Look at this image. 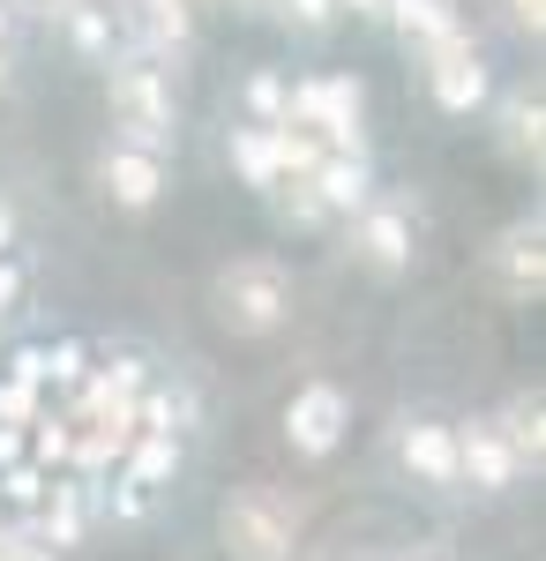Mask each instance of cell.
<instances>
[{
	"label": "cell",
	"mask_w": 546,
	"mask_h": 561,
	"mask_svg": "<svg viewBox=\"0 0 546 561\" xmlns=\"http://www.w3.org/2000/svg\"><path fill=\"white\" fill-rule=\"evenodd\" d=\"M105 98H113V121H121V142L166 158L172 135H180V98H172V68L143 60V53H121L105 68Z\"/></svg>",
	"instance_id": "6da1fadb"
},
{
	"label": "cell",
	"mask_w": 546,
	"mask_h": 561,
	"mask_svg": "<svg viewBox=\"0 0 546 561\" xmlns=\"http://www.w3.org/2000/svg\"><path fill=\"white\" fill-rule=\"evenodd\" d=\"M285 314H293V277L270 255H248V262H232V270H217V322L232 337H270Z\"/></svg>",
	"instance_id": "7a4b0ae2"
},
{
	"label": "cell",
	"mask_w": 546,
	"mask_h": 561,
	"mask_svg": "<svg viewBox=\"0 0 546 561\" xmlns=\"http://www.w3.org/2000/svg\"><path fill=\"white\" fill-rule=\"evenodd\" d=\"M285 121L307 128L330 158H352V150H367V135H360V121H367V90H360V76H307V83H293Z\"/></svg>",
	"instance_id": "3957f363"
},
{
	"label": "cell",
	"mask_w": 546,
	"mask_h": 561,
	"mask_svg": "<svg viewBox=\"0 0 546 561\" xmlns=\"http://www.w3.org/2000/svg\"><path fill=\"white\" fill-rule=\"evenodd\" d=\"M299 539V510L277 486H240L225 502V554L232 561H285Z\"/></svg>",
	"instance_id": "277c9868"
},
{
	"label": "cell",
	"mask_w": 546,
	"mask_h": 561,
	"mask_svg": "<svg viewBox=\"0 0 546 561\" xmlns=\"http://www.w3.org/2000/svg\"><path fill=\"white\" fill-rule=\"evenodd\" d=\"M487 285H494L502 300H516V307H532L546 293V232H539V217H516L502 240L487 248Z\"/></svg>",
	"instance_id": "5b68a950"
},
{
	"label": "cell",
	"mask_w": 546,
	"mask_h": 561,
	"mask_svg": "<svg viewBox=\"0 0 546 561\" xmlns=\"http://www.w3.org/2000/svg\"><path fill=\"white\" fill-rule=\"evenodd\" d=\"M352 255L367 262L375 277H405L412 270V203L375 195L367 210L352 217Z\"/></svg>",
	"instance_id": "8992f818"
},
{
	"label": "cell",
	"mask_w": 546,
	"mask_h": 561,
	"mask_svg": "<svg viewBox=\"0 0 546 561\" xmlns=\"http://www.w3.org/2000/svg\"><path fill=\"white\" fill-rule=\"evenodd\" d=\"M121 23H127V53L166 68L195 45V0H121Z\"/></svg>",
	"instance_id": "52a82bcc"
},
{
	"label": "cell",
	"mask_w": 546,
	"mask_h": 561,
	"mask_svg": "<svg viewBox=\"0 0 546 561\" xmlns=\"http://www.w3.org/2000/svg\"><path fill=\"white\" fill-rule=\"evenodd\" d=\"M45 15L60 23V38L83 53L90 68H113L127 53V23H121V0H45Z\"/></svg>",
	"instance_id": "ba28073f"
},
{
	"label": "cell",
	"mask_w": 546,
	"mask_h": 561,
	"mask_svg": "<svg viewBox=\"0 0 546 561\" xmlns=\"http://www.w3.org/2000/svg\"><path fill=\"white\" fill-rule=\"evenodd\" d=\"M344 427H352V397L337 382H307L285 404V442H293L299 457H330L337 442H344Z\"/></svg>",
	"instance_id": "9c48e42d"
},
{
	"label": "cell",
	"mask_w": 546,
	"mask_h": 561,
	"mask_svg": "<svg viewBox=\"0 0 546 561\" xmlns=\"http://www.w3.org/2000/svg\"><path fill=\"white\" fill-rule=\"evenodd\" d=\"M180 434H135V449L121 457V517H143L172 479H180Z\"/></svg>",
	"instance_id": "30bf717a"
},
{
	"label": "cell",
	"mask_w": 546,
	"mask_h": 561,
	"mask_svg": "<svg viewBox=\"0 0 546 561\" xmlns=\"http://www.w3.org/2000/svg\"><path fill=\"white\" fill-rule=\"evenodd\" d=\"M426 90H434V105H442V113H479V105H487V90H494V76H487L479 45L457 38V45H442V53H426Z\"/></svg>",
	"instance_id": "8fae6325"
},
{
	"label": "cell",
	"mask_w": 546,
	"mask_h": 561,
	"mask_svg": "<svg viewBox=\"0 0 546 561\" xmlns=\"http://www.w3.org/2000/svg\"><path fill=\"white\" fill-rule=\"evenodd\" d=\"M31 547H45V554H60V547H83V531H90V486L83 479H53V494H45L31 517L15 524Z\"/></svg>",
	"instance_id": "7c38bea8"
},
{
	"label": "cell",
	"mask_w": 546,
	"mask_h": 561,
	"mask_svg": "<svg viewBox=\"0 0 546 561\" xmlns=\"http://www.w3.org/2000/svg\"><path fill=\"white\" fill-rule=\"evenodd\" d=\"M98 187H105V203H121V210H150V203L166 195V158H150V150H135V142H113V150L98 158Z\"/></svg>",
	"instance_id": "4fadbf2b"
},
{
	"label": "cell",
	"mask_w": 546,
	"mask_h": 561,
	"mask_svg": "<svg viewBox=\"0 0 546 561\" xmlns=\"http://www.w3.org/2000/svg\"><path fill=\"white\" fill-rule=\"evenodd\" d=\"M389 23H397V38H405V53H442V45L471 38V23H464L457 0H389Z\"/></svg>",
	"instance_id": "5bb4252c"
},
{
	"label": "cell",
	"mask_w": 546,
	"mask_h": 561,
	"mask_svg": "<svg viewBox=\"0 0 546 561\" xmlns=\"http://www.w3.org/2000/svg\"><path fill=\"white\" fill-rule=\"evenodd\" d=\"M307 187H315V203L330 217H360L367 203H375V165H367V150H352V158H322L315 173H307Z\"/></svg>",
	"instance_id": "9a60e30c"
},
{
	"label": "cell",
	"mask_w": 546,
	"mask_h": 561,
	"mask_svg": "<svg viewBox=\"0 0 546 561\" xmlns=\"http://www.w3.org/2000/svg\"><path fill=\"white\" fill-rule=\"evenodd\" d=\"M397 457L420 486H457V427H442V420H412L397 434Z\"/></svg>",
	"instance_id": "2e32d148"
},
{
	"label": "cell",
	"mask_w": 546,
	"mask_h": 561,
	"mask_svg": "<svg viewBox=\"0 0 546 561\" xmlns=\"http://www.w3.org/2000/svg\"><path fill=\"white\" fill-rule=\"evenodd\" d=\"M457 479H471L479 494H502L509 479H516V457H509V442L494 434V420L457 427Z\"/></svg>",
	"instance_id": "e0dca14e"
},
{
	"label": "cell",
	"mask_w": 546,
	"mask_h": 561,
	"mask_svg": "<svg viewBox=\"0 0 546 561\" xmlns=\"http://www.w3.org/2000/svg\"><path fill=\"white\" fill-rule=\"evenodd\" d=\"M494 434L509 442L516 472H524V465L539 472V457H546V404H539V389H516V397L502 404V420H494Z\"/></svg>",
	"instance_id": "ac0fdd59"
},
{
	"label": "cell",
	"mask_w": 546,
	"mask_h": 561,
	"mask_svg": "<svg viewBox=\"0 0 546 561\" xmlns=\"http://www.w3.org/2000/svg\"><path fill=\"white\" fill-rule=\"evenodd\" d=\"M502 150L516 158V165L539 173V158H546V105H539V90H509V98H502Z\"/></svg>",
	"instance_id": "d6986e66"
},
{
	"label": "cell",
	"mask_w": 546,
	"mask_h": 561,
	"mask_svg": "<svg viewBox=\"0 0 546 561\" xmlns=\"http://www.w3.org/2000/svg\"><path fill=\"white\" fill-rule=\"evenodd\" d=\"M225 158H232V173L248 180L254 195H270V187L285 180V165H277V135L270 128H232L225 135Z\"/></svg>",
	"instance_id": "ffe728a7"
},
{
	"label": "cell",
	"mask_w": 546,
	"mask_h": 561,
	"mask_svg": "<svg viewBox=\"0 0 546 561\" xmlns=\"http://www.w3.org/2000/svg\"><path fill=\"white\" fill-rule=\"evenodd\" d=\"M38 404H45V389H38V345H31V352H15L8 375H0V427H31Z\"/></svg>",
	"instance_id": "44dd1931"
},
{
	"label": "cell",
	"mask_w": 546,
	"mask_h": 561,
	"mask_svg": "<svg viewBox=\"0 0 546 561\" xmlns=\"http://www.w3.org/2000/svg\"><path fill=\"white\" fill-rule=\"evenodd\" d=\"M83 382H90V345H76V337H60V345H38V389H45V404L76 397Z\"/></svg>",
	"instance_id": "7402d4cb"
},
{
	"label": "cell",
	"mask_w": 546,
	"mask_h": 561,
	"mask_svg": "<svg viewBox=\"0 0 546 561\" xmlns=\"http://www.w3.org/2000/svg\"><path fill=\"white\" fill-rule=\"evenodd\" d=\"M68 457H76L68 404H38V420H31V465H38V472H68Z\"/></svg>",
	"instance_id": "603a6c76"
},
{
	"label": "cell",
	"mask_w": 546,
	"mask_h": 561,
	"mask_svg": "<svg viewBox=\"0 0 546 561\" xmlns=\"http://www.w3.org/2000/svg\"><path fill=\"white\" fill-rule=\"evenodd\" d=\"M285 105H293V83L277 68H254L248 76V128H285Z\"/></svg>",
	"instance_id": "cb8c5ba5"
},
{
	"label": "cell",
	"mask_w": 546,
	"mask_h": 561,
	"mask_svg": "<svg viewBox=\"0 0 546 561\" xmlns=\"http://www.w3.org/2000/svg\"><path fill=\"white\" fill-rule=\"evenodd\" d=\"M45 494H53V472H38V465H15V472H0V510H8L15 524L31 517Z\"/></svg>",
	"instance_id": "d4e9b609"
},
{
	"label": "cell",
	"mask_w": 546,
	"mask_h": 561,
	"mask_svg": "<svg viewBox=\"0 0 546 561\" xmlns=\"http://www.w3.org/2000/svg\"><path fill=\"white\" fill-rule=\"evenodd\" d=\"M270 15H285V23H293V31H307V38L337 31V0H270Z\"/></svg>",
	"instance_id": "484cf974"
},
{
	"label": "cell",
	"mask_w": 546,
	"mask_h": 561,
	"mask_svg": "<svg viewBox=\"0 0 546 561\" xmlns=\"http://www.w3.org/2000/svg\"><path fill=\"white\" fill-rule=\"evenodd\" d=\"M494 8H502V23L516 38H539L546 31V0H494Z\"/></svg>",
	"instance_id": "4316f807"
},
{
	"label": "cell",
	"mask_w": 546,
	"mask_h": 561,
	"mask_svg": "<svg viewBox=\"0 0 546 561\" xmlns=\"http://www.w3.org/2000/svg\"><path fill=\"white\" fill-rule=\"evenodd\" d=\"M31 465V427H0V472Z\"/></svg>",
	"instance_id": "83f0119b"
},
{
	"label": "cell",
	"mask_w": 546,
	"mask_h": 561,
	"mask_svg": "<svg viewBox=\"0 0 546 561\" xmlns=\"http://www.w3.org/2000/svg\"><path fill=\"white\" fill-rule=\"evenodd\" d=\"M337 15H352V23H389V0H337Z\"/></svg>",
	"instance_id": "f1b7e54d"
},
{
	"label": "cell",
	"mask_w": 546,
	"mask_h": 561,
	"mask_svg": "<svg viewBox=\"0 0 546 561\" xmlns=\"http://www.w3.org/2000/svg\"><path fill=\"white\" fill-rule=\"evenodd\" d=\"M8 561H60V554H45V547H31L23 531H8Z\"/></svg>",
	"instance_id": "f546056e"
},
{
	"label": "cell",
	"mask_w": 546,
	"mask_h": 561,
	"mask_svg": "<svg viewBox=\"0 0 546 561\" xmlns=\"http://www.w3.org/2000/svg\"><path fill=\"white\" fill-rule=\"evenodd\" d=\"M8 248H15V210L0 203V255H8Z\"/></svg>",
	"instance_id": "4dcf8cb0"
},
{
	"label": "cell",
	"mask_w": 546,
	"mask_h": 561,
	"mask_svg": "<svg viewBox=\"0 0 546 561\" xmlns=\"http://www.w3.org/2000/svg\"><path fill=\"white\" fill-rule=\"evenodd\" d=\"M232 15H270V0H225Z\"/></svg>",
	"instance_id": "1f68e13d"
},
{
	"label": "cell",
	"mask_w": 546,
	"mask_h": 561,
	"mask_svg": "<svg viewBox=\"0 0 546 561\" xmlns=\"http://www.w3.org/2000/svg\"><path fill=\"white\" fill-rule=\"evenodd\" d=\"M0 83H8V8H0Z\"/></svg>",
	"instance_id": "d6a6232c"
},
{
	"label": "cell",
	"mask_w": 546,
	"mask_h": 561,
	"mask_svg": "<svg viewBox=\"0 0 546 561\" xmlns=\"http://www.w3.org/2000/svg\"><path fill=\"white\" fill-rule=\"evenodd\" d=\"M0 561H8V524H0Z\"/></svg>",
	"instance_id": "836d02e7"
}]
</instances>
